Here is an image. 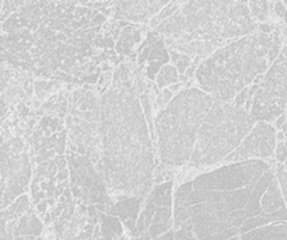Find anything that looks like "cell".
<instances>
[{
	"instance_id": "ba28073f",
	"label": "cell",
	"mask_w": 287,
	"mask_h": 240,
	"mask_svg": "<svg viewBox=\"0 0 287 240\" xmlns=\"http://www.w3.org/2000/svg\"><path fill=\"white\" fill-rule=\"evenodd\" d=\"M67 166L70 173V190L73 196L86 205H108L115 201L109 196L107 182L98 173L91 159L80 154L70 140H67Z\"/></svg>"
},
{
	"instance_id": "6da1fadb",
	"label": "cell",
	"mask_w": 287,
	"mask_h": 240,
	"mask_svg": "<svg viewBox=\"0 0 287 240\" xmlns=\"http://www.w3.org/2000/svg\"><path fill=\"white\" fill-rule=\"evenodd\" d=\"M174 205L198 240H287V205L268 160L222 164L182 182Z\"/></svg>"
},
{
	"instance_id": "ffe728a7",
	"label": "cell",
	"mask_w": 287,
	"mask_h": 240,
	"mask_svg": "<svg viewBox=\"0 0 287 240\" xmlns=\"http://www.w3.org/2000/svg\"><path fill=\"white\" fill-rule=\"evenodd\" d=\"M182 4H184V2H170L168 6H165V8H163L154 18H151V22H149V27L151 28V31H154L158 26H161L163 22H167L170 17H172V16L175 14V13L180 10Z\"/></svg>"
},
{
	"instance_id": "7402d4cb",
	"label": "cell",
	"mask_w": 287,
	"mask_h": 240,
	"mask_svg": "<svg viewBox=\"0 0 287 240\" xmlns=\"http://www.w3.org/2000/svg\"><path fill=\"white\" fill-rule=\"evenodd\" d=\"M275 172H276V177H278V182H279L280 190H282V194L285 198V202L287 205V168L282 163H276L275 164Z\"/></svg>"
},
{
	"instance_id": "5bb4252c",
	"label": "cell",
	"mask_w": 287,
	"mask_h": 240,
	"mask_svg": "<svg viewBox=\"0 0 287 240\" xmlns=\"http://www.w3.org/2000/svg\"><path fill=\"white\" fill-rule=\"evenodd\" d=\"M142 42V31L137 26L130 22L121 31V36L115 44V52L118 56H128L132 55L136 50L137 44Z\"/></svg>"
},
{
	"instance_id": "f546056e",
	"label": "cell",
	"mask_w": 287,
	"mask_h": 240,
	"mask_svg": "<svg viewBox=\"0 0 287 240\" xmlns=\"http://www.w3.org/2000/svg\"><path fill=\"white\" fill-rule=\"evenodd\" d=\"M285 3H286V4H287V2H285Z\"/></svg>"
},
{
	"instance_id": "277c9868",
	"label": "cell",
	"mask_w": 287,
	"mask_h": 240,
	"mask_svg": "<svg viewBox=\"0 0 287 240\" xmlns=\"http://www.w3.org/2000/svg\"><path fill=\"white\" fill-rule=\"evenodd\" d=\"M285 46L282 30L272 34L259 30L219 48L206 58L195 74L196 88L216 100L233 102L244 88H251L279 58Z\"/></svg>"
},
{
	"instance_id": "8fae6325",
	"label": "cell",
	"mask_w": 287,
	"mask_h": 240,
	"mask_svg": "<svg viewBox=\"0 0 287 240\" xmlns=\"http://www.w3.org/2000/svg\"><path fill=\"white\" fill-rule=\"evenodd\" d=\"M170 2H115L112 22H128L135 24H146L168 6Z\"/></svg>"
},
{
	"instance_id": "603a6c76",
	"label": "cell",
	"mask_w": 287,
	"mask_h": 240,
	"mask_svg": "<svg viewBox=\"0 0 287 240\" xmlns=\"http://www.w3.org/2000/svg\"><path fill=\"white\" fill-rule=\"evenodd\" d=\"M275 159L278 163L285 164L287 162V146L285 142H279L276 146V150H275Z\"/></svg>"
},
{
	"instance_id": "f1b7e54d",
	"label": "cell",
	"mask_w": 287,
	"mask_h": 240,
	"mask_svg": "<svg viewBox=\"0 0 287 240\" xmlns=\"http://www.w3.org/2000/svg\"><path fill=\"white\" fill-rule=\"evenodd\" d=\"M285 144H286V146H287V140H286V142H285Z\"/></svg>"
},
{
	"instance_id": "9a60e30c",
	"label": "cell",
	"mask_w": 287,
	"mask_h": 240,
	"mask_svg": "<svg viewBox=\"0 0 287 240\" xmlns=\"http://www.w3.org/2000/svg\"><path fill=\"white\" fill-rule=\"evenodd\" d=\"M100 228L104 240H129L123 222L118 216L100 214Z\"/></svg>"
},
{
	"instance_id": "d4e9b609",
	"label": "cell",
	"mask_w": 287,
	"mask_h": 240,
	"mask_svg": "<svg viewBox=\"0 0 287 240\" xmlns=\"http://www.w3.org/2000/svg\"><path fill=\"white\" fill-rule=\"evenodd\" d=\"M174 240H198L192 232L187 230H175V239Z\"/></svg>"
},
{
	"instance_id": "4316f807",
	"label": "cell",
	"mask_w": 287,
	"mask_h": 240,
	"mask_svg": "<svg viewBox=\"0 0 287 240\" xmlns=\"http://www.w3.org/2000/svg\"><path fill=\"white\" fill-rule=\"evenodd\" d=\"M69 240H93V239H83V238L77 236V238H74V239H69Z\"/></svg>"
},
{
	"instance_id": "ac0fdd59",
	"label": "cell",
	"mask_w": 287,
	"mask_h": 240,
	"mask_svg": "<svg viewBox=\"0 0 287 240\" xmlns=\"http://www.w3.org/2000/svg\"><path fill=\"white\" fill-rule=\"evenodd\" d=\"M178 82H180V73L177 70V68L168 64L164 68H161V70L158 72L156 78V86L158 90H164L177 84Z\"/></svg>"
},
{
	"instance_id": "52a82bcc",
	"label": "cell",
	"mask_w": 287,
	"mask_h": 240,
	"mask_svg": "<svg viewBox=\"0 0 287 240\" xmlns=\"http://www.w3.org/2000/svg\"><path fill=\"white\" fill-rule=\"evenodd\" d=\"M287 110V42L264 74L258 90L254 96L251 116L258 122H275Z\"/></svg>"
},
{
	"instance_id": "7c38bea8",
	"label": "cell",
	"mask_w": 287,
	"mask_h": 240,
	"mask_svg": "<svg viewBox=\"0 0 287 240\" xmlns=\"http://www.w3.org/2000/svg\"><path fill=\"white\" fill-rule=\"evenodd\" d=\"M139 51L140 54L137 58V64L139 68L144 70V76L149 80H156L161 68L168 65V60H171L164 36H161L158 41L150 45H142Z\"/></svg>"
},
{
	"instance_id": "2e32d148",
	"label": "cell",
	"mask_w": 287,
	"mask_h": 240,
	"mask_svg": "<svg viewBox=\"0 0 287 240\" xmlns=\"http://www.w3.org/2000/svg\"><path fill=\"white\" fill-rule=\"evenodd\" d=\"M43 232V222L41 216H38L34 212H29L18 219L14 229V238H22V236H32L39 239V236Z\"/></svg>"
},
{
	"instance_id": "3957f363",
	"label": "cell",
	"mask_w": 287,
	"mask_h": 240,
	"mask_svg": "<svg viewBox=\"0 0 287 240\" xmlns=\"http://www.w3.org/2000/svg\"><path fill=\"white\" fill-rule=\"evenodd\" d=\"M102 170L115 202L146 198L154 176V149L136 84H109L101 96Z\"/></svg>"
},
{
	"instance_id": "d6986e66",
	"label": "cell",
	"mask_w": 287,
	"mask_h": 240,
	"mask_svg": "<svg viewBox=\"0 0 287 240\" xmlns=\"http://www.w3.org/2000/svg\"><path fill=\"white\" fill-rule=\"evenodd\" d=\"M251 17L257 24H265L271 18V2H248Z\"/></svg>"
},
{
	"instance_id": "83f0119b",
	"label": "cell",
	"mask_w": 287,
	"mask_h": 240,
	"mask_svg": "<svg viewBox=\"0 0 287 240\" xmlns=\"http://www.w3.org/2000/svg\"><path fill=\"white\" fill-rule=\"evenodd\" d=\"M285 166H286V168H287V162H286V163H285Z\"/></svg>"
},
{
	"instance_id": "5b68a950",
	"label": "cell",
	"mask_w": 287,
	"mask_h": 240,
	"mask_svg": "<svg viewBox=\"0 0 287 240\" xmlns=\"http://www.w3.org/2000/svg\"><path fill=\"white\" fill-rule=\"evenodd\" d=\"M248 2H184L175 14L154 30L180 42H206L223 48L258 30Z\"/></svg>"
},
{
	"instance_id": "4fadbf2b",
	"label": "cell",
	"mask_w": 287,
	"mask_h": 240,
	"mask_svg": "<svg viewBox=\"0 0 287 240\" xmlns=\"http://www.w3.org/2000/svg\"><path fill=\"white\" fill-rule=\"evenodd\" d=\"M144 198L142 196H129V198H123L116 201L108 208V215L118 216L122 220L123 224L128 220H136L140 215V208L143 204Z\"/></svg>"
},
{
	"instance_id": "44dd1931",
	"label": "cell",
	"mask_w": 287,
	"mask_h": 240,
	"mask_svg": "<svg viewBox=\"0 0 287 240\" xmlns=\"http://www.w3.org/2000/svg\"><path fill=\"white\" fill-rule=\"evenodd\" d=\"M168 51H170L172 65L177 68V70L180 73V76L185 74L188 69H189L191 65H192V62H194L195 58L189 56V55H185V54H181V52L178 51H174V50H168Z\"/></svg>"
},
{
	"instance_id": "7a4b0ae2",
	"label": "cell",
	"mask_w": 287,
	"mask_h": 240,
	"mask_svg": "<svg viewBox=\"0 0 287 240\" xmlns=\"http://www.w3.org/2000/svg\"><path fill=\"white\" fill-rule=\"evenodd\" d=\"M107 16L81 2H24L0 26L1 60L35 76L98 84Z\"/></svg>"
},
{
	"instance_id": "e0dca14e",
	"label": "cell",
	"mask_w": 287,
	"mask_h": 240,
	"mask_svg": "<svg viewBox=\"0 0 287 240\" xmlns=\"http://www.w3.org/2000/svg\"><path fill=\"white\" fill-rule=\"evenodd\" d=\"M60 88L62 83L59 80L35 79V98L41 102H45V100H49L52 96L56 94Z\"/></svg>"
},
{
	"instance_id": "8992f818",
	"label": "cell",
	"mask_w": 287,
	"mask_h": 240,
	"mask_svg": "<svg viewBox=\"0 0 287 240\" xmlns=\"http://www.w3.org/2000/svg\"><path fill=\"white\" fill-rule=\"evenodd\" d=\"M32 173L25 139L14 135L1 142V210H6L27 192Z\"/></svg>"
},
{
	"instance_id": "9c48e42d",
	"label": "cell",
	"mask_w": 287,
	"mask_h": 240,
	"mask_svg": "<svg viewBox=\"0 0 287 240\" xmlns=\"http://www.w3.org/2000/svg\"><path fill=\"white\" fill-rule=\"evenodd\" d=\"M174 182L157 184L147 196L136 225L139 236L149 234L151 240L158 239L174 226ZM137 236V238H139Z\"/></svg>"
},
{
	"instance_id": "30bf717a",
	"label": "cell",
	"mask_w": 287,
	"mask_h": 240,
	"mask_svg": "<svg viewBox=\"0 0 287 240\" xmlns=\"http://www.w3.org/2000/svg\"><path fill=\"white\" fill-rule=\"evenodd\" d=\"M276 128L269 122H258L252 131L245 136L234 152L230 154L222 164H231L248 160H268L275 156L278 146Z\"/></svg>"
},
{
	"instance_id": "cb8c5ba5",
	"label": "cell",
	"mask_w": 287,
	"mask_h": 240,
	"mask_svg": "<svg viewBox=\"0 0 287 240\" xmlns=\"http://www.w3.org/2000/svg\"><path fill=\"white\" fill-rule=\"evenodd\" d=\"M248 98H250V88H244L240 94L234 98V102L233 104L236 106V107H240V108H244L245 104L248 102Z\"/></svg>"
},
{
	"instance_id": "484cf974",
	"label": "cell",
	"mask_w": 287,
	"mask_h": 240,
	"mask_svg": "<svg viewBox=\"0 0 287 240\" xmlns=\"http://www.w3.org/2000/svg\"><path fill=\"white\" fill-rule=\"evenodd\" d=\"M287 122V112H285V114H282V116L275 121V128H276V131H280L282 128H283V125L286 124Z\"/></svg>"
}]
</instances>
